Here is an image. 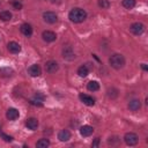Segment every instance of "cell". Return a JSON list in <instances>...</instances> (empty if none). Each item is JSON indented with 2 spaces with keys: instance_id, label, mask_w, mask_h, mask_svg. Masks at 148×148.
I'll use <instances>...</instances> for the list:
<instances>
[{
  "instance_id": "obj_1",
  "label": "cell",
  "mask_w": 148,
  "mask_h": 148,
  "mask_svg": "<svg viewBox=\"0 0 148 148\" xmlns=\"http://www.w3.org/2000/svg\"><path fill=\"white\" fill-rule=\"evenodd\" d=\"M86 17H87V12L84 9L77 8V7L73 8L68 14V18L74 23H81L86 20Z\"/></svg>"
},
{
  "instance_id": "obj_2",
  "label": "cell",
  "mask_w": 148,
  "mask_h": 148,
  "mask_svg": "<svg viewBox=\"0 0 148 148\" xmlns=\"http://www.w3.org/2000/svg\"><path fill=\"white\" fill-rule=\"evenodd\" d=\"M109 64L114 69H120L125 65V58L120 53H114L109 58Z\"/></svg>"
},
{
  "instance_id": "obj_3",
  "label": "cell",
  "mask_w": 148,
  "mask_h": 148,
  "mask_svg": "<svg viewBox=\"0 0 148 148\" xmlns=\"http://www.w3.org/2000/svg\"><path fill=\"white\" fill-rule=\"evenodd\" d=\"M124 141L127 146H135L139 142V136L133 132H128L124 135Z\"/></svg>"
},
{
  "instance_id": "obj_4",
  "label": "cell",
  "mask_w": 148,
  "mask_h": 148,
  "mask_svg": "<svg viewBox=\"0 0 148 148\" xmlns=\"http://www.w3.org/2000/svg\"><path fill=\"white\" fill-rule=\"evenodd\" d=\"M130 30L132 31V34H134V35H136V36H140V35H142L143 31H145V25H143L141 22H134V23L131 24Z\"/></svg>"
},
{
  "instance_id": "obj_5",
  "label": "cell",
  "mask_w": 148,
  "mask_h": 148,
  "mask_svg": "<svg viewBox=\"0 0 148 148\" xmlns=\"http://www.w3.org/2000/svg\"><path fill=\"white\" fill-rule=\"evenodd\" d=\"M43 20L49 24H53L58 21V15L54 12H45L43 14Z\"/></svg>"
},
{
  "instance_id": "obj_6",
  "label": "cell",
  "mask_w": 148,
  "mask_h": 148,
  "mask_svg": "<svg viewBox=\"0 0 148 148\" xmlns=\"http://www.w3.org/2000/svg\"><path fill=\"white\" fill-rule=\"evenodd\" d=\"M59 69V65L57 61L54 60H49L46 64H45V71L49 73V74H54L56 72H58Z\"/></svg>"
},
{
  "instance_id": "obj_7",
  "label": "cell",
  "mask_w": 148,
  "mask_h": 148,
  "mask_svg": "<svg viewBox=\"0 0 148 148\" xmlns=\"http://www.w3.org/2000/svg\"><path fill=\"white\" fill-rule=\"evenodd\" d=\"M62 57L66 60H73V59H75V53H74L72 46H68L67 45V46H65L62 49Z\"/></svg>"
},
{
  "instance_id": "obj_8",
  "label": "cell",
  "mask_w": 148,
  "mask_h": 148,
  "mask_svg": "<svg viewBox=\"0 0 148 148\" xmlns=\"http://www.w3.org/2000/svg\"><path fill=\"white\" fill-rule=\"evenodd\" d=\"M42 37H43V39H44L46 43H52V42H54V40L57 39L56 32H53V31H51V30H45V31H43Z\"/></svg>"
},
{
  "instance_id": "obj_9",
  "label": "cell",
  "mask_w": 148,
  "mask_h": 148,
  "mask_svg": "<svg viewBox=\"0 0 148 148\" xmlns=\"http://www.w3.org/2000/svg\"><path fill=\"white\" fill-rule=\"evenodd\" d=\"M79 98H80V101H81L83 104H86V105H88V106H94V105H95V99H94L91 96L87 95V94H80V95H79Z\"/></svg>"
},
{
  "instance_id": "obj_10",
  "label": "cell",
  "mask_w": 148,
  "mask_h": 148,
  "mask_svg": "<svg viewBox=\"0 0 148 148\" xmlns=\"http://www.w3.org/2000/svg\"><path fill=\"white\" fill-rule=\"evenodd\" d=\"M18 116H20V112H18V110L15 109V108H9V109L7 110V112H6V117H7V119H9V120H15V119L18 118Z\"/></svg>"
},
{
  "instance_id": "obj_11",
  "label": "cell",
  "mask_w": 148,
  "mask_h": 148,
  "mask_svg": "<svg viewBox=\"0 0 148 148\" xmlns=\"http://www.w3.org/2000/svg\"><path fill=\"white\" fill-rule=\"evenodd\" d=\"M28 73L30 74V76L36 77V76H39V75H40L42 69H40V67H39L37 64H35V65H31V66L28 68Z\"/></svg>"
},
{
  "instance_id": "obj_12",
  "label": "cell",
  "mask_w": 148,
  "mask_h": 148,
  "mask_svg": "<svg viewBox=\"0 0 148 148\" xmlns=\"http://www.w3.org/2000/svg\"><path fill=\"white\" fill-rule=\"evenodd\" d=\"M20 30L21 32L25 36V37H30L32 35V27L29 24V23H23L21 27H20Z\"/></svg>"
},
{
  "instance_id": "obj_13",
  "label": "cell",
  "mask_w": 148,
  "mask_h": 148,
  "mask_svg": "<svg viewBox=\"0 0 148 148\" xmlns=\"http://www.w3.org/2000/svg\"><path fill=\"white\" fill-rule=\"evenodd\" d=\"M94 133V128L89 125H83L80 127V134L82 136H90Z\"/></svg>"
},
{
  "instance_id": "obj_14",
  "label": "cell",
  "mask_w": 148,
  "mask_h": 148,
  "mask_svg": "<svg viewBox=\"0 0 148 148\" xmlns=\"http://www.w3.org/2000/svg\"><path fill=\"white\" fill-rule=\"evenodd\" d=\"M25 126L29 128V130H31V131H35V130H37V127H38V120L36 119V118H28L27 119V121H25Z\"/></svg>"
},
{
  "instance_id": "obj_15",
  "label": "cell",
  "mask_w": 148,
  "mask_h": 148,
  "mask_svg": "<svg viewBox=\"0 0 148 148\" xmlns=\"http://www.w3.org/2000/svg\"><path fill=\"white\" fill-rule=\"evenodd\" d=\"M58 139L61 141V142H66L71 139V132L68 130H61L59 133H58Z\"/></svg>"
},
{
  "instance_id": "obj_16",
  "label": "cell",
  "mask_w": 148,
  "mask_h": 148,
  "mask_svg": "<svg viewBox=\"0 0 148 148\" xmlns=\"http://www.w3.org/2000/svg\"><path fill=\"white\" fill-rule=\"evenodd\" d=\"M7 49L10 53H18L21 51V46L16 42H9L8 45H7Z\"/></svg>"
},
{
  "instance_id": "obj_17",
  "label": "cell",
  "mask_w": 148,
  "mask_h": 148,
  "mask_svg": "<svg viewBox=\"0 0 148 148\" xmlns=\"http://www.w3.org/2000/svg\"><path fill=\"white\" fill-rule=\"evenodd\" d=\"M140 108H141V102H140V99L134 98V99H131V101L128 102V109H130L131 111H138Z\"/></svg>"
},
{
  "instance_id": "obj_18",
  "label": "cell",
  "mask_w": 148,
  "mask_h": 148,
  "mask_svg": "<svg viewBox=\"0 0 148 148\" xmlns=\"http://www.w3.org/2000/svg\"><path fill=\"white\" fill-rule=\"evenodd\" d=\"M87 89L89 91H97L99 89V83L97 81H89L87 84Z\"/></svg>"
},
{
  "instance_id": "obj_19",
  "label": "cell",
  "mask_w": 148,
  "mask_h": 148,
  "mask_svg": "<svg viewBox=\"0 0 148 148\" xmlns=\"http://www.w3.org/2000/svg\"><path fill=\"white\" fill-rule=\"evenodd\" d=\"M77 74H79V76H81V77H86V76L89 74V69H88V67H87L86 65L80 66V67L77 68Z\"/></svg>"
},
{
  "instance_id": "obj_20",
  "label": "cell",
  "mask_w": 148,
  "mask_h": 148,
  "mask_svg": "<svg viewBox=\"0 0 148 148\" xmlns=\"http://www.w3.org/2000/svg\"><path fill=\"white\" fill-rule=\"evenodd\" d=\"M49 146H50V141H49V139H45V138L39 139V140L36 142V147H37V148H46V147H49Z\"/></svg>"
},
{
  "instance_id": "obj_21",
  "label": "cell",
  "mask_w": 148,
  "mask_h": 148,
  "mask_svg": "<svg viewBox=\"0 0 148 148\" xmlns=\"http://www.w3.org/2000/svg\"><path fill=\"white\" fill-rule=\"evenodd\" d=\"M0 20L3 21V22L10 21V20H12V13L8 12V10H2V12H0Z\"/></svg>"
},
{
  "instance_id": "obj_22",
  "label": "cell",
  "mask_w": 148,
  "mask_h": 148,
  "mask_svg": "<svg viewBox=\"0 0 148 148\" xmlns=\"http://www.w3.org/2000/svg\"><path fill=\"white\" fill-rule=\"evenodd\" d=\"M106 94H108V97H109V98L114 99V98L118 97L119 91H118V89H116V88H109L108 91H106Z\"/></svg>"
},
{
  "instance_id": "obj_23",
  "label": "cell",
  "mask_w": 148,
  "mask_h": 148,
  "mask_svg": "<svg viewBox=\"0 0 148 148\" xmlns=\"http://www.w3.org/2000/svg\"><path fill=\"white\" fill-rule=\"evenodd\" d=\"M123 6L127 9H132L135 6V0H123Z\"/></svg>"
},
{
  "instance_id": "obj_24",
  "label": "cell",
  "mask_w": 148,
  "mask_h": 148,
  "mask_svg": "<svg viewBox=\"0 0 148 148\" xmlns=\"http://www.w3.org/2000/svg\"><path fill=\"white\" fill-rule=\"evenodd\" d=\"M13 74V69L6 67V68H0V75L1 76H10Z\"/></svg>"
},
{
  "instance_id": "obj_25",
  "label": "cell",
  "mask_w": 148,
  "mask_h": 148,
  "mask_svg": "<svg viewBox=\"0 0 148 148\" xmlns=\"http://www.w3.org/2000/svg\"><path fill=\"white\" fill-rule=\"evenodd\" d=\"M12 6H13V8L16 9V10H20V9H22V7H23V5H22L18 0H13V1H12Z\"/></svg>"
},
{
  "instance_id": "obj_26",
  "label": "cell",
  "mask_w": 148,
  "mask_h": 148,
  "mask_svg": "<svg viewBox=\"0 0 148 148\" xmlns=\"http://www.w3.org/2000/svg\"><path fill=\"white\" fill-rule=\"evenodd\" d=\"M98 6L102 8H109L110 7V2L108 0H98Z\"/></svg>"
},
{
  "instance_id": "obj_27",
  "label": "cell",
  "mask_w": 148,
  "mask_h": 148,
  "mask_svg": "<svg viewBox=\"0 0 148 148\" xmlns=\"http://www.w3.org/2000/svg\"><path fill=\"white\" fill-rule=\"evenodd\" d=\"M0 136H1L6 142H10V141H13V136L7 135V134H5V133H0Z\"/></svg>"
},
{
  "instance_id": "obj_28",
  "label": "cell",
  "mask_w": 148,
  "mask_h": 148,
  "mask_svg": "<svg viewBox=\"0 0 148 148\" xmlns=\"http://www.w3.org/2000/svg\"><path fill=\"white\" fill-rule=\"evenodd\" d=\"M34 98H35V99H38V101H40V102H43L44 98H45V96H44L43 94H40V92H36L35 96H34Z\"/></svg>"
},
{
  "instance_id": "obj_29",
  "label": "cell",
  "mask_w": 148,
  "mask_h": 148,
  "mask_svg": "<svg viewBox=\"0 0 148 148\" xmlns=\"http://www.w3.org/2000/svg\"><path fill=\"white\" fill-rule=\"evenodd\" d=\"M119 142V139L117 138V136H112V138H110V140H109V143L110 145H117Z\"/></svg>"
},
{
  "instance_id": "obj_30",
  "label": "cell",
  "mask_w": 148,
  "mask_h": 148,
  "mask_svg": "<svg viewBox=\"0 0 148 148\" xmlns=\"http://www.w3.org/2000/svg\"><path fill=\"white\" fill-rule=\"evenodd\" d=\"M30 103H31L32 105H37V106H42V105H43V103H42L40 101L35 99V98H34V99H31V101H30Z\"/></svg>"
},
{
  "instance_id": "obj_31",
  "label": "cell",
  "mask_w": 148,
  "mask_h": 148,
  "mask_svg": "<svg viewBox=\"0 0 148 148\" xmlns=\"http://www.w3.org/2000/svg\"><path fill=\"white\" fill-rule=\"evenodd\" d=\"M98 145H99V138H96V139L94 140V142L91 143V146H92V147H98Z\"/></svg>"
},
{
  "instance_id": "obj_32",
  "label": "cell",
  "mask_w": 148,
  "mask_h": 148,
  "mask_svg": "<svg viewBox=\"0 0 148 148\" xmlns=\"http://www.w3.org/2000/svg\"><path fill=\"white\" fill-rule=\"evenodd\" d=\"M141 67H142V69H143V71H148V67H147V65H146V64H141Z\"/></svg>"
},
{
  "instance_id": "obj_33",
  "label": "cell",
  "mask_w": 148,
  "mask_h": 148,
  "mask_svg": "<svg viewBox=\"0 0 148 148\" xmlns=\"http://www.w3.org/2000/svg\"><path fill=\"white\" fill-rule=\"evenodd\" d=\"M0 130H1V124H0Z\"/></svg>"
}]
</instances>
